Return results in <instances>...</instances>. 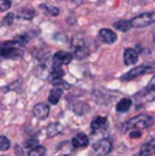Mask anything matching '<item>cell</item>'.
Returning <instances> with one entry per match:
<instances>
[{
    "mask_svg": "<svg viewBox=\"0 0 155 156\" xmlns=\"http://www.w3.org/2000/svg\"><path fill=\"white\" fill-rule=\"evenodd\" d=\"M11 0H0V12H4V11L10 10L11 7Z\"/></svg>",
    "mask_w": 155,
    "mask_h": 156,
    "instance_id": "21",
    "label": "cell"
},
{
    "mask_svg": "<svg viewBox=\"0 0 155 156\" xmlns=\"http://www.w3.org/2000/svg\"><path fill=\"white\" fill-rule=\"evenodd\" d=\"M88 143H89V138L84 133H77L71 140V144H73L74 148H85L88 145Z\"/></svg>",
    "mask_w": 155,
    "mask_h": 156,
    "instance_id": "10",
    "label": "cell"
},
{
    "mask_svg": "<svg viewBox=\"0 0 155 156\" xmlns=\"http://www.w3.org/2000/svg\"><path fill=\"white\" fill-rule=\"evenodd\" d=\"M114 27L117 30H121V32H128L129 29H132V22L128 21V19H121V21L115 22Z\"/></svg>",
    "mask_w": 155,
    "mask_h": 156,
    "instance_id": "16",
    "label": "cell"
},
{
    "mask_svg": "<svg viewBox=\"0 0 155 156\" xmlns=\"http://www.w3.org/2000/svg\"><path fill=\"white\" fill-rule=\"evenodd\" d=\"M60 130H62V126H60V123H51L48 127H47V134H48V137H54L56 133H59Z\"/></svg>",
    "mask_w": 155,
    "mask_h": 156,
    "instance_id": "19",
    "label": "cell"
},
{
    "mask_svg": "<svg viewBox=\"0 0 155 156\" xmlns=\"http://www.w3.org/2000/svg\"><path fill=\"white\" fill-rule=\"evenodd\" d=\"M71 60H73V55L71 54L59 51L52 58V66H54V67H62V66H65V65H69Z\"/></svg>",
    "mask_w": 155,
    "mask_h": 156,
    "instance_id": "5",
    "label": "cell"
},
{
    "mask_svg": "<svg viewBox=\"0 0 155 156\" xmlns=\"http://www.w3.org/2000/svg\"><path fill=\"white\" fill-rule=\"evenodd\" d=\"M25 145H26L27 148H34V147H37L38 144H37V140H36V138H30V140L26 141V144H25Z\"/></svg>",
    "mask_w": 155,
    "mask_h": 156,
    "instance_id": "25",
    "label": "cell"
},
{
    "mask_svg": "<svg viewBox=\"0 0 155 156\" xmlns=\"http://www.w3.org/2000/svg\"><path fill=\"white\" fill-rule=\"evenodd\" d=\"M99 40L103 41L104 44H114L117 41V34L110 29H100L98 34Z\"/></svg>",
    "mask_w": 155,
    "mask_h": 156,
    "instance_id": "7",
    "label": "cell"
},
{
    "mask_svg": "<svg viewBox=\"0 0 155 156\" xmlns=\"http://www.w3.org/2000/svg\"><path fill=\"white\" fill-rule=\"evenodd\" d=\"M19 47H21V44L16 40L5 41V43L0 44V58H5V59H19V58H22L23 52Z\"/></svg>",
    "mask_w": 155,
    "mask_h": 156,
    "instance_id": "1",
    "label": "cell"
},
{
    "mask_svg": "<svg viewBox=\"0 0 155 156\" xmlns=\"http://www.w3.org/2000/svg\"><path fill=\"white\" fill-rule=\"evenodd\" d=\"M137 60H139V54H137L136 49L126 48L125 52H124V62H125V65L132 66L135 63H137Z\"/></svg>",
    "mask_w": 155,
    "mask_h": 156,
    "instance_id": "8",
    "label": "cell"
},
{
    "mask_svg": "<svg viewBox=\"0 0 155 156\" xmlns=\"http://www.w3.org/2000/svg\"><path fill=\"white\" fill-rule=\"evenodd\" d=\"M151 125H154V118L150 115H137L135 118H132L131 121H128L124 126V129H147Z\"/></svg>",
    "mask_w": 155,
    "mask_h": 156,
    "instance_id": "2",
    "label": "cell"
},
{
    "mask_svg": "<svg viewBox=\"0 0 155 156\" xmlns=\"http://www.w3.org/2000/svg\"><path fill=\"white\" fill-rule=\"evenodd\" d=\"M63 76H65V71L62 67H52L51 73H49V82L55 80H62Z\"/></svg>",
    "mask_w": 155,
    "mask_h": 156,
    "instance_id": "17",
    "label": "cell"
},
{
    "mask_svg": "<svg viewBox=\"0 0 155 156\" xmlns=\"http://www.w3.org/2000/svg\"><path fill=\"white\" fill-rule=\"evenodd\" d=\"M140 136H142L140 129H132L131 132H129V137H131V138H139Z\"/></svg>",
    "mask_w": 155,
    "mask_h": 156,
    "instance_id": "23",
    "label": "cell"
},
{
    "mask_svg": "<svg viewBox=\"0 0 155 156\" xmlns=\"http://www.w3.org/2000/svg\"><path fill=\"white\" fill-rule=\"evenodd\" d=\"M14 22V14H7L4 19H3V25H13Z\"/></svg>",
    "mask_w": 155,
    "mask_h": 156,
    "instance_id": "24",
    "label": "cell"
},
{
    "mask_svg": "<svg viewBox=\"0 0 155 156\" xmlns=\"http://www.w3.org/2000/svg\"><path fill=\"white\" fill-rule=\"evenodd\" d=\"M154 154H155V140H151L142 147V149H140L137 156H151Z\"/></svg>",
    "mask_w": 155,
    "mask_h": 156,
    "instance_id": "12",
    "label": "cell"
},
{
    "mask_svg": "<svg viewBox=\"0 0 155 156\" xmlns=\"http://www.w3.org/2000/svg\"><path fill=\"white\" fill-rule=\"evenodd\" d=\"M33 114H34V116L38 119H45L49 114V107L47 104H44V103H38V104H36L34 108H33Z\"/></svg>",
    "mask_w": 155,
    "mask_h": 156,
    "instance_id": "9",
    "label": "cell"
},
{
    "mask_svg": "<svg viewBox=\"0 0 155 156\" xmlns=\"http://www.w3.org/2000/svg\"><path fill=\"white\" fill-rule=\"evenodd\" d=\"M62 93H63V89L55 86L48 94V101L51 103V104H58L59 100H60V97H62Z\"/></svg>",
    "mask_w": 155,
    "mask_h": 156,
    "instance_id": "13",
    "label": "cell"
},
{
    "mask_svg": "<svg viewBox=\"0 0 155 156\" xmlns=\"http://www.w3.org/2000/svg\"><path fill=\"white\" fill-rule=\"evenodd\" d=\"M34 15H36V11L32 10V8H23V10H19L18 14H16L18 18H22V19H25V21H30V19H33Z\"/></svg>",
    "mask_w": 155,
    "mask_h": 156,
    "instance_id": "15",
    "label": "cell"
},
{
    "mask_svg": "<svg viewBox=\"0 0 155 156\" xmlns=\"http://www.w3.org/2000/svg\"><path fill=\"white\" fill-rule=\"evenodd\" d=\"M148 70H150V66H137V67L132 69L131 71H128L125 76L121 77V80H122V81L135 80V78H137V77H140V76H144V74L147 73Z\"/></svg>",
    "mask_w": 155,
    "mask_h": 156,
    "instance_id": "6",
    "label": "cell"
},
{
    "mask_svg": "<svg viewBox=\"0 0 155 156\" xmlns=\"http://www.w3.org/2000/svg\"><path fill=\"white\" fill-rule=\"evenodd\" d=\"M147 92H155V76L151 78V81L147 85Z\"/></svg>",
    "mask_w": 155,
    "mask_h": 156,
    "instance_id": "26",
    "label": "cell"
},
{
    "mask_svg": "<svg viewBox=\"0 0 155 156\" xmlns=\"http://www.w3.org/2000/svg\"><path fill=\"white\" fill-rule=\"evenodd\" d=\"M111 149H113V143L109 138H102V140L96 141V143L93 144V151L96 152V155L106 156Z\"/></svg>",
    "mask_w": 155,
    "mask_h": 156,
    "instance_id": "4",
    "label": "cell"
},
{
    "mask_svg": "<svg viewBox=\"0 0 155 156\" xmlns=\"http://www.w3.org/2000/svg\"><path fill=\"white\" fill-rule=\"evenodd\" d=\"M8 148H10V140L7 137H4V136H0V151L4 152Z\"/></svg>",
    "mask_w": 155,
    "mask_h": 156,
    "instance_id": "20",
    "label": "cell"
},
{
    "mask_svg": "<svg viewBox=\"0 0 155 156\" xmlns=\"http://www.w3.org/2000/svg\"><path fill=\"white\" fill-rule=\"evenodd\" d=\"M60 156H67V155H60Z\"/></svg>",
    "mask_w": 155,
    "mask_h": 156,
    "instance_id": "27",
    "label": "cell"
},
{
    "mask_svg": "<svg viewBox=\"0 0 155 156\" xmlns=\"http://www.w3.org/2000/svg\"><path fill=\"white\" fill-rule=\"evenodd\" d=\"M131 105H132V100L128 99V97H124L117 103V111L118 112H126V111H129Z\"/></svg>",
    "mask_w": 155,
    "mask_h": 156,
    "instance_id": "14",
    "label": "cell"
},
{
    "mask_svg": "<svg viewBox=\"0 0 155 156\" xmlns=\"http://www.w3.org/2000/svg\"><path fill=\"white\" fill-rule=\"evenodd\" d=\"M106 126H107V119L104 118V116H96V118L91 122V129H92L93 133L106 129Z\"/></svg>",
    "mask_w": 155,
    "mask_h": 156,
    "instance_id": "11",
    "label": "cell"
},
{
    "mask_svg": "<svg viewBox=\"0 0 155 156\" xmlns=\"http://www.w3.org/2000/svg\"><path fill=\"white\" fill-rule=\"evenodd\" d=\"M43 8H45V11L48 14H51V15H59V8H56V7H51V8H48L47 5H41Z\"/></svg>",
    "mask_w": 155,
    "mask_h": 156,
    "instance_id": "22",
    "label": "cell"
},
{
    "mask_svg": "<svg viewBox=\"0 0 155 156\" xmlns=\"http://www.w3.org/2000/svg\"><path fill=\"white\" fill-rule=\"evenodd\" d=\"M132 27H147L150 25L155 23V11L153 12H144L135 16L132 19Z\"/></svg>",
    "mask_w": 155,
    "mask_h": 156,
    "instance_id": "3",
    "label": "cell"
},
{
    "mask_svg": "<svg viewBox=\"0 0 155 156\" xmlns=\"http://www.w3.org/2000/svg\"><path fill=\"white\" fill-rule=\"evenodd\" d=\"M45 154H47L45 148H44V147H41V145H37V147H34V148H30L29 149L27 156H45Z\"/></svg>",
    "mask_w": 155,
    "mask_h": 156,
    "instance_id": "18",
    "label": "cell"
}]
</instances>
